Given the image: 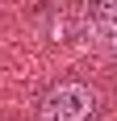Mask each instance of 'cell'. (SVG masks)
<instances>
[{
    "instance_id": "cell-2",
    "label": "cell",
    "mask_w": 117,
    "mask_h": 121,
    "mask_svg": "<svg viewBox=\"0 0 117 121\" xmlns=\"http://www.w3.org/2000/svg\"><path fill=\"white\" fill-rule=\"evenodd\" d=\"M88 25H92L100 46H117V0H92Z\"/></svg>"
},
{
    "instance_id": "cell-1",
    "label": "cell",
    "mask_w": 117,
    "mask_h": 121,
    "mask_svg": "<svg viewBox=\"0 0 117 121\" xmlns=\"http://www.w3.org/2000/svg\"><path fill=\"white\" fill-rule=\"evenodd\" d=\"M100 113H105V104H100L96 84H88L80 75L54 79L34 104L38 121H100Z\"/></svg>"
},
{
    "instance_id": "cell-3",
    "label": "cell",
    "mask_w": 117,
    "mask_h": 121,
    "mask_svg": "<svg viewBox=\"0 0 117 121\" xmlns=\"http://www.w3.org/2000/svg\"><path fill=\"white\" fill-rule=\"evenodd\" d=\"M113 92H117V71H113Z\"/></svg>"
}]
</instances>
